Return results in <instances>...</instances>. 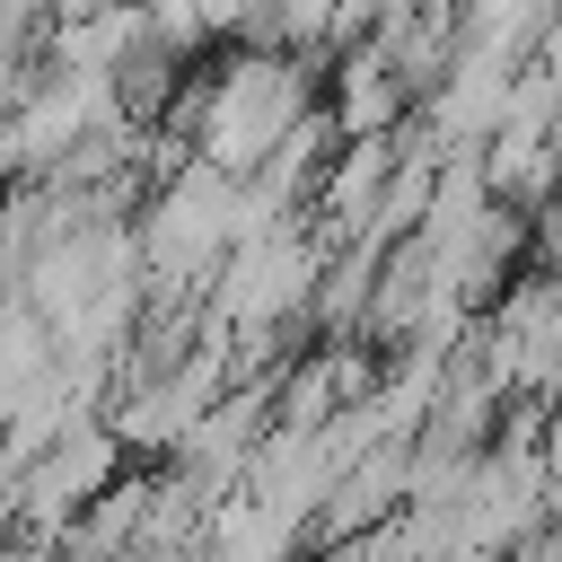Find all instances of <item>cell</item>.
<instances>
[{
  "instance_id": "cell-1",
  "label": "cell",
  "mask_w": 562,
  "mask_h": 562,
  "mask_svg": "<svg viewBox=\"0 0 562 562\" xmlns=\"http://www.w3.org/2000/svg\"><path fill=\"white\" fill-rule=\"evenodd\" d=\"M132 237H140V272L158 299H202L237 246V176L211 158L167 167L149 184V202L132 211Z\"/></svg>"
},
{
  "instance_id": "cell-2",
  "label": "cell",
  "mask_w": 562,
  "mask_h": 562,
  "mask_svg": "<svg viewBox=\"0 0 562 562\" xmlns=\"http://www.w3.org/2000/svg\"><path fill=\"white\" fill-rule=\"evenodd\" d=\"M105 9H123V0H53V26H79V18H105Z\"/></svg>"
}]
</instances>
